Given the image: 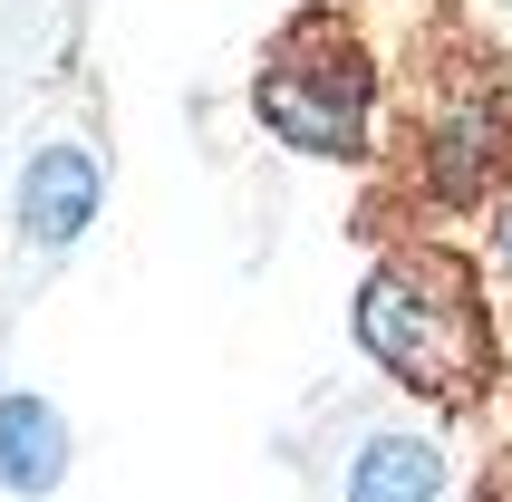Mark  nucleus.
Here are the masks:
<instances>
[{
    "label": "nucleus",
    "mask_w": 512,
    "mask_h": 502,
    "mask_svg": "<svg viewBox=\"0 0 512 502\" xmlns=\"http://www.w3.org/2000/svg\"><path fill=\"white\" fill-rule=\"evenodd\" d=\"M68 474V425L39 396H0V483L10 493H58Z\"/></svg>",
    "instance_id": "nucleus-6"
},
{
    "label": "nucleus",
    "mask_w": 512,
    "mask_h": 502,
    "mask_svg": "<svg viewBox=\"0 0 512 502\" xmlns=\"http://www.w3.org/2000/svg\"><path fill=\"white\" fill-rule=\"evenodd\" d=\"M87 213H97V155L87 145H39L20 174V242L39 261H58L87 232Z\"/></svg>",
    "instance_id": "nucleus-4"
},
{
    "label": "nucleus",
    "mask_w": 512,
    "mask_h": 502,
    "mask_svg": "<svg viewBox=\"0 0 512 502\" xmlns=\"http://www.w3.org/2000/svg\"><path fill=\"white\" fill-rule=\"evenodd\" d=\"M377 58L358 39L348 10H300L290 29H271V49L252 68V116L281 145L319 155V165H358L377 136Z\"/></svg>",
    "instance_id": "nucleus-3"
},
{
    "label": "nucleus",
    "mask_w": 512,
    "mask_h": 502,
    "mask_svg": "<svg viewBox=\"0 0 512 502\" xmlns=\"http://www.w3.org/2000/svg\"><path fill=\"white\" fill-rule=\"evenodd\" d=\"M503 145H512V97H503V58L474 29H416L397 78V136L387 165L426 213H455L484 184H503Z\"/></svg>",
    "instance_id": "nucleus-2"
},
{
    "label": "nucleus",
    "mask_w": 512,
    "mask_h": 502,
    "mask_svg": "<svg viewBox=\"0 0 512 502\" xmlns=\"http://www.w3.org/2000/svg\"><path fill=\"white\" fill-rule=\"evenodd\" d=\"M474 502H512V445H503V454L484 464V493H474Z\"/></svg>",
    "instance_id": "nucleus-8"
},
{
    "label": "nucleus",
    "mask_w": 512,
    "mask_h": 502,
    "mask_svg": "<svg viewBox=\"0 0 512 502\" xmlns=\"http://www.w3.org/2000/svg\"><path fill=\"white\" fill-rule=\"evenodd\" d=\"M339 502H445V445L426 425H368L348 445Z\"/></svg>",
    "instance_id": "nucleus-5"
},
{
    "label": "nucleus",
    "mask_w": 512,
    "mask_h": 502,
    "mask_svg": "<svg viewBox=\"0 0 512 502\" xmlns=\"http://www.w3.org/2000/svg\"><path fill=\"white\" fill-rule=\"evenodd\" d=\"M493 261L512 280V145H503V184H493Z\"/></svg>",
    "instance_id": "nucleus-7"
},
{
    "label": "nucleus",
    "mask_w": 512,
    "mask_h": 502,
    "mask_svg": "<svg viewBox=\"0 0 512 502\" xmlns=\"http://www.w3.org/2000/svg\"><path fill=\"white\" fill-rule=\"evenodd\" d=\"M358 348H368L406 396H435V406H455V416L484 406L493 377H503L484 280L445 242H397L358 280Z\"/></svg>",
    "instance_id": "nucleus-1"
}]
</instances>
